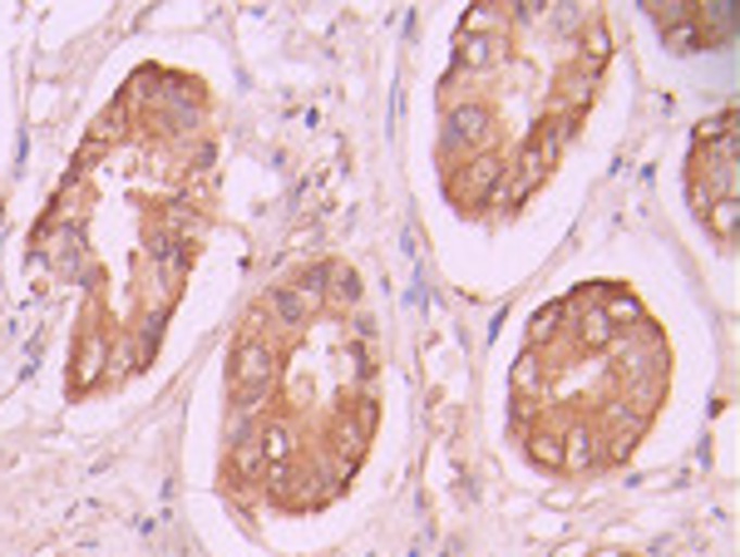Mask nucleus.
<instances>
[{
    "label": "nucleus",
    "mask_w": 740,
    "mask_h": 557,
    "mask_svg": "<svg viewBox=\"0 0 740 557\" xmlns=\"http://www.w3.org/2000/svg\"><path fill=\"white\" fill-rule=\"evenodd\" d=\"M612 65L602 5L479 0L440 79L435 173L460 217H514L578 139Z\"/></svg>",
    "instance_id": "7ed1b4c3"
},
{
    "label": "nucleus",
    "mask_w": 740,
    "mask_h": 557,
    "mask_svg": "<svg viewBox=\"0 0 740 557\" xmlns=\"http://www.w3.org/2000/svg\"><path fill=\"white\" fill-rule=\"evenodd\" d=\"M672 390V345L623 281L538 306L509 376V434L553 479H592L632 459Z\"/></svg>",
    "instance_id": "20e7f679"
},
{
    "label": "nucleus",
    "mask_w": 740,
    "mask_h": 557,
    "mask_svg": "<svg viewBox=\"0 0 740 557\" xmlns=\"http://www.w3.org/2000/svg\"><path fill=\"white\" fill-rule=\"evenodd\" d=\"M687 193L691 213L711 232V242L730 252V242H736V109H720L716 118H706L697 129Z\"/></svg>",
    "instance_id": "39448f33"
},
{
    "label": "nucleus",
    "mask_w": 740,
    "mask_h": 557,
    "mask_svg": "<svg viewBox=\"0 0 740 557\" xmlns=\"http://www.w3.org/2000/svg\"><path fill=\"white\" fill-rule=\"evenodd\" d=\"M217 124L198 75L149 65L99 114L65 173L35 257H50L85 312L70 345V395L114 390L149 370L213 223Z\"/></svg>",
    "instance_id": "f257e3e1"
},
{
    "label": "nucleus",
    "mask_w": 740,
    "mask_h": 557,
    "mask_svg": "<svg viewBox=\"0 0 740 557\" xmlns=\"http://www.w3.org/2000/svg\"><path fill=\"white\" fill-rule=\"evenodd\" d=\"M380 425V331L346 262L277 277L237 316L223 365V483L272 514L351 489Z\"/></svg>",
    "instance_id": "f03ea898"
}]
</instances>
